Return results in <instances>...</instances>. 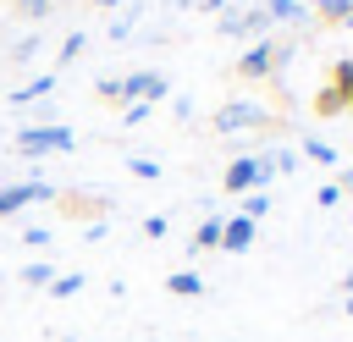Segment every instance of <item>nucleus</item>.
I'll list each match as a JSON object with an SVG mask.
<instances>
[{"label": "nucleus", "mask_w": 353, "mask_h": 342, "mask_svg": "<svg viewBox=\"0 0 353 342\" xmlns=\"http://www.w3.org/2000/svg\"><path fill=\"white\" fill-rule=\"evenodd\" d=\"M342 110H347V105H342V94H336L331 83H325V88L314 94V116H342Z\"/></svg>", "instance_id": "14"}, {"label": "nucleus", "mask_w": 353, "mask_h": 342, "mask_svg": "<svg viewBox=\"0 0 353 342\" xmlns=\"http://www.w3.org/2000/svg\"><path fill=\"white\" fill-rule=\"evenodd\" d=\"M254 226H259V221H248V215H226V221H221V248H226V254H248V248H254Z\"/></svg>", "instance_id": "7"}, {"label": "nucleus", "mask_w": 353, "mask_h": 342, "mask_svg": "<svg viewBox=\"0 0 353 342\" xmlns=\"http://www.w3.org/2000/svg\"><path fill=\"white\" fill-rule=\"evenodd\" d=\"M149 110H154V105H143V99H132V105H121V121H127V127H138V121H143Z\"/></svg>", "instance_id": "22"}, {"label": "nucleus", "mask_w": 353, "mask_h": 342, "mask_svg": "<svg viewBox=\"0 0 353 342\" xmlns=\"http://www.w3.org/2000/svg\"><path fill=\"white\" fill-rule=\"evenodd\" d=\"M83 44H88L83 33H66V44H61V66H72V61L83 55Z\"/></svg>", "instance_id": "20"}, {"label": "nucleus", "mask_w": 353, "mask_h": 342, "mask_svg": "<svg viewBox=\"0 0 353 342\" xmlns=\"http://www.w3.org/2000/svg\"><path fill=\"white\" fill-rule=\"evenodd\" d=\"M165 292H171V298H199V292H204V276H199V270H171V276H165Z\"/></svg>", "instance_id": "10"}, {"label": "nucleus", "mask_w": 353, "mask_h": 342, "mask_svg": "<svg viewBox=\"0 0 353 342\" xmlns=\"http://www.w3.org/2000/svg\"><path fill=\"white\" fill-rule=\"evenodd\" d=\"M303 154H309L314 165H336V149H331L325 138H303Z\"/></svg>", "instance_id": "16"}, {"label": "nucleus", "mask_w": 353, "mask_h": 342, "mask_svg": "<svg viewBox=\"0 0 353 342\" xmlns=\"http://www.w3.org/2000/svg\"><path fill=\"white\" fill-rule=\"evenodd\" d=\"M237 215H248V221H259V215H270V193L265 188H254V193H243V210Z\"/></svg>", "instance_id": "15"}, {"label": "nucleus", "mask_w": 353, "mask_h": 342, "mask_svg": "<svg viewBox=\"0 0 353 342\" xmlns=\"http://www.w3.org/2000/svg\"><path fill=\"white\" fill-rule=\"evenodd\" d=\"M127 171H132V177H143V182H154V177H160V165H154V160H143V154H132V160H127Z\"/></svg>", "instance_id": "21"}, {"label": "nucleus", "mask_w": 353, "mask_h": 342, "mask_svg": "<svg viewBox=\"0 0 353 342\" xmlns=\"http://www.w3.org/2000/svg\"><path fill=\"white\" fill-rule=\"evenodd\" d=\"M347 314H353V292H347Z\"/></svg>", "instance_id": "30"}, {"label": "nucleus", "mask_w": 353, "mask_h": 342, "mask_svg": "<svg viewBox=\"0 0 353 342\" xmlns=\"http://www.w3.org/2000/svg\"><path fill=\"white\" fill-rule=\"evenodd\" d=\"M55 88V77L44 72V77H33V83H22V88H11V105H33V99H44Z\"/></svg>", "instance_id": "12"}, {"label": "nucleus", "mask_w": 353, "mask_h": 342, "mask_svg": "<svg viewBox=\"0 0 353 342\" xmlns=\"http://www.w3.org/2000/svg\"><path fill=\"white\" fill-rule=\"evenodd\" d=\"M22 243H28V248H44V243H50V226H28Z\"/></svg>", "instance_id": "25"}, {"label": "nucleus", "mask_w": 353, "mask_h": 342, "mask_svg": "<svg viewBox=\"0 0 353 342\" xmlns=\"http://www.w3.org/2000/svg\"><path fill=\"white\" fill-rule=\"evenodd\" d=\"M342 292H353V270H347V276H342Z\"/></svg>", "instance_id": "28"}, {"label": "nucleus", "mask_w": 353, "mask_h": 342, "mask_svg": "<svg viewBox=\"0 0 353 342\" xmlns=\"http://www.w3.org/2000/svg\"><path fill=\"white\" fill-rule=\"evenodd\" d=\"M336 94H342V105H347V110H353V83H347V88H336Z\"/></svg>", "instance_id": "27"}, {"label": "nucleus", "mask_w": 353, "mask_h": 342, "mask_svg": "<svg viewBox=\"0 0 353 342\" xmlns=\"http://www.w3.org/2000/svg\"><path fill=\"white\" fill-rule=\"evenodd\" d=\"M259 11H265L270 22H303V17H309V11H303V0H265Z\"/></svg>", "instance_id": "11"}, {"label": "nucleus", "mask_w": 353, "mask_h": 342, "mask_svg": "<svg viewBox=\"0 0 353 342\" xmlns=\"http://www.w3.org/2000/svg\"><path fill=\"white\" fill-rule=\"evenodd\" d=\"M243 127H276V116L254 99H232V105L215 110V132H243Z\"/></svg>", "instance_id": "4"}, {"label": "nucleus", "mask_w": 353, "mask_h": 342, "mask_svg": "<svg viewBox=\"0 0 353 342\" xmlns=\"http://www.w3.org/2000/svg\"><path fill=\"white\" fill-rule=\"evenodd\" d=\"M22 281L28 287H50L55 281V265H22Z\"/></svg>", "instance_id": "19"}, {"label": "nucleus", "mask_w": 353, "mask_h": 342, "mask_svg": "<svg viewBox=\"0 0 353 342\" xmlns=\"http://www.w3.org/2000/svg\"><path fill=\"white\" fill-rule=\"evenodd\" d=\"M276 177V165H270V154H237L232 165H226V177H221V188L226 193H254V188H265Z\"/></svg>", "instance_id": "2"}, {"label": "nucleus", "mask_w": 353, "mask_h": 342, "mask_svg": "<svg viewBox=\"0 0 353 342\" xmlns=\"http://www.w3.org/2000/svg\"><path fill=\"white\" fill-rule=\"evenodd\" d=\"M94 6H105V11H110V6H121V0H94Z\"/></svg>", "instance_id": "29"}, {"label": "nucleus", "mask_w": 353, "mask_h": 342, "mask_svg": "<svg viewBox=\"0 0 353 342\" xmlns=\"http://www.w3.org/2000/svg\"><path fill=\"white\" fill-rule=\"evenodd\" d=\"M50 292H55V298H72V292H83V270H66V276H55V281H50Z\"/></svg>", "instance_id": "18"}, {"label": "nucleus", "mask_w": 353, "mask_h": 342, "mask_svg": "<svg viewBox=\"0 0 353 342\" xmlns=\"http://www.w3.org/2000/svg\"><path fill=\"white\" fill-rule=\"evenodd\" d=\"M265 28H270L265 11H232V17H221V33H237V39H254V33H265Z\"/></svg>", "instance_id": "8"}, {"label": "nucleus", "mask_w": 353, "mask_h": 342, "mask_svg": "<svg viewBox=\"0 0 353 342\" xmlns=\"http://www.w3.org/2000/svg\"><path fill=\"white\" fill-rule=\"evenodd\" d=\"M11 6H17V17H44L55 0H11Z\"/></svg>", "instance_id": "23"}, {"label": "nucleus", "mask_w": 353, "mask_h": 342, "mask_svg": "<svg viewBox=\"0 0 353 342\" xmlns=\"http://www.w3.org/2000/svg\"><path fill=\"white\" fill-rule=\"evenodd\" d=\"M336 199H342V188H336V182H325V188H320V193H314V204H320V210H331V204H336Z\"/></svg>", "instance_id": "24"}, {"label": "nucleus", "mask_w": 353, "mask_h": 342, "mask_svg": "<svg viewBox=\"0 0 353 342\" xmlns=\"http://www.w3.org/2000/svg\"><path fill=\"white\" fill-rule=\"evenodd\" d=\"M204 248H221V221H215V215L193 226V254H204Z\"/></svg>", "instance_id": "13"}, {"label": "nucleus", "mask_w": 353, "mask_h": 342, "mask_svg": "<svg viewBox=\"0 0 353 342\" xmlns=\"http://www.w3.org/2000/svg\"><path fill=\"white\" fill-rule=\"evenodd\" d=\"M44 199H55L50 182H17V188H0V221L17 215V210H28V204H44Z\"/></svg>", "instance_id": "5"}, {"label": "nucleus", "mask_w": 353, "mask_h": 342, "mask_svg": "<svg viewBox=\"0 0 353 342\" xmlns=\"http://www.w3.org/2000/svg\"><path fill=\"white\" fill-rule=\"evenodd\" d=\"M143 237H165V215H149L143 221Z\"/></svg>", "instance_id": "26"}, {"label": "nucleus", "mask_w": 353, "mask_h": 342, "mask_svg": "<svg viewBox=\"0 0 353 342\" xmlns=\"http://www.w3.org/2000/svg\"><path fill=\"white\" fill-rule=\"evenodd\" d=\"M94 94H99L105 105H127V94H121V77H99V83H94Z\"/></svg>", "instance_id": "17"}, {"label": "nucleus", "mask_w": 353, "mask_h": 342, "mask_svg": "<svg viewBox=\"0 0 353 342\" xmlns=\"http://www.w3.org/2000/svg\"><path fill=\"white\" fill-rule=\"evenodd\" d=\"M72 143H77L72 127H55V121H50V127H22V132H17V149H22L28 160H39V154H66Z\"/></svg>", "instance_id": "3"}, {"label": "nucleus", "mask_w": 353, "mask_h": 342, "mask_svg": "<svg viewBox=\"0 0 353 342\" xmlns=\"http://www.w3.org/2000/svg\"><path fill=\"white\" fill-rule=\"evenodd\" d=\"M121 94H127V105H132V99H143V105H160V99L171 94V83H165L160 72H132V77H121Z\"/></svg>", "instance_id": "6"}, {"label": "nucleus", "mask_w": 353, "mask_h": 342, "mask_svg": "<svg viewBox=\"0 0 353 342\" xmlns=\"http://www.w3.org/2000/svg\"><path fill=\"white\" fill-rule=\"evenodd\" d=\"M281 61H287V44H276V39H254V44L243 50V61H237V77H243V83L276 77V72H281Z\"/></svg>", "instance_id": "1"}, {"label": "nucleus", "mask_w": 353, "mask_h": 342, "mask_svg": "<svg viewBox=\"0 0 353 342\" xmlns=\"http://www.w3.org/2000/svg\"><path fill=\"white\" fill-rule=\"evenodd\" d=\"M303 11H314L320 22H342V28H353V0H303Z\"/></svg>", "instance_id": "9"}]
</instances>
